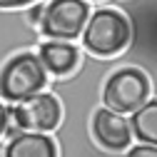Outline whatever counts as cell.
<instances>
[{
	"mask_svg": "<svg viewBox=\"0 0 157 157\" xmlns=\"http://www.w3.org/2000/svg\"><path fill=\"white\" fill-rule=\"evenodd\" d=\"M43 10H45V3H33V5H28V20H30V25L37 30V25H40V20H43Z\"/></svg>",
	"mask_w": 157,
	"mask_h": 157,
	"instance_id": "obj_10",
	"label": "cell"
},
{
	"mask_svg": "<svg viewBox=\"0 0 157 157\" xmlns=\"http://www.w3.org/2000/svg\"><path fill=\"white\" fill-rule=\"evenodd\" d=\"M3 157H57V142L50 132H20L5 142Z\"/></svg>",
	"mask_w": 157,
	"mask_h": 157,
	"instance_id": "obj_8",
	"label": "cell"
},
{
	"mask_svg": "<svg viewBox=\"0 0 157 157\" xmlns=\"http://www.w3.org/2000/svg\"><path fill=\"white\" fill-rule=\"evenodd\" d=\"M8 107L23 132H52L63 120L60 100L52 92H43V90Z\"/></svg>",
	"mask_w": 157,
	"mask_h": 157,
	"instance_id": "obj_5",
	"label": "cell"
},
{
	"mask_svg": "<svg viewBox=\"0 0 157 157\" xmlns=\"http://www.w3.org/2000/svg\"><path fill=\"white\" fill-rule=\"evenodd\" d=\"M130 130L142 145L157 147V97H150L145 105H140L130 115Z\"/></svg>",
	"mask_w": 157,
	"mask_h": 157,
	"instance_id": "obj_9",
	"label": "cell"
},
{
	"mask_svg": "<svg viewBox=\"0 0 157 157\" xmlns=\"http://www.w3.org/2000/svg\"><path fill=\"white\" fill-rule=\"evenodd\" d=\"M150 97H152L150 77L135 65H122L105 77L100 90V105L120 115H132Z\"/></svg>",
	"mask_w": 157,
	"mask_h": 157,
	"instance_id": "obj_3",
	"label": "cell"
},
{
	"mask_svg": "<svg viewBox=\"0 0 157 157\" xmlns=\"http://www.w3.org/2000/svg\"><path fill=\"white\" fill-rule=\"evenodd\" d=\"M50 80L48 70L43 67L37 52L25 50L8 57V63L0 67V100L3 102H23L25 97L45 90Z\"/></svg>",
	"mask_w": 157,
	"mask_h": 157,
	"instance_id": "obj_2",
	"label": "cell"
},
{
	"mask_svg": "<svg viewBox=\"0 0 157 157\" xmlns=\"http://www.w3.org/2000/svg\"><path fill=\"white\" fill-rule=\"evenodd\" d=\"M90 130H92L95 142L112 152H125L127 145L132 142V130H130V122L125 120V115L107 107H97L92 112Z\"/></svg>",
	"mask_w": 157,
	"mask_h": 157,
	"instance_id": "obj_6",
	"label": "cell"
},
{
	"mask_svg": "<svg viewBox=\"0 0 157 157\" xmlns=\"http://www.w3.org/2000/svg\"><path fill=\"white\" fill-rule=\"evenodd\" d=\"M80 37H82L85 52L95 57H115L127 50L132 40V28L122 10L107 5V8H97L90 13Z\"/></svg>",
	"mask_w": 157,
	"mask_h": 157,
	"instance_id": "obj_1",
	"label": "cell"
},
{
	"mask_svg": "<svg viewBox=\"0 0 157 157\" xmlns=\"http://www.w3.org/2000/svg\"><path fill=\"white\" fill-rule=\"evenodd\" d=\"M37 57L50 77H65L80 63V48L70 40H43L37 45Z\"/></svg>",
	"mask_w": 157,
	"mask_h": 157,
	"instance_id": "obj_7",
	"label": "cell"
},
{
	"mask_svg": "<svg viewBox=\"0 0 157 157\" xmlns=\"http://www.w3.org/2000/svg\"><path fill=\"white\" fill-rule=\"evenodd\" d=\"M37 3V0H0V10H17V8H28Z\"/></svg>",
	"mask_w": 157,
	"mask_h": 157,
	"instance_id": "obj_12",
	"label": "cell"
},
{
	"mask_svg": "<svg viewBox=\"0 0 157 157\" xmlns=\"http://www.w3.org/2000/svg\"><path fill=\"white\" fill-rule=\"evenodd\" d=\"M125 157H157V147L155 145H135L127 150Z\"/></svg>",
	"mask_w": 157,
	"mask_h": 157,
	"instance_id": "obj_11",
	"label": "cell"
},
{
	"mask_svg": "<svg viewBox=\"0 0 157 157\" xmlns=\"http://www.w3.org/2000/svg\"><path fill=\"white\" fill-rule=\"evenodd\" d=\"M90 17L87 0H48L37 33L48 40H75L80 37Z\"/></svg>",
	"mask_w": 157,
	"mask_h": 157,
	"instance_id": "obj_4",
	"label": "cell"
},
{
	"mask_svg": "<svg viewBox=\"0 0 157 157\" xmlns=\"http://www.w3.org/2000/svg\"><path fill=\"white\" fill-rule=\"evenodd\" d=\"M5 117H8V105L0 100V137H3V130H5Z\"/></svg>",
	"mask_w": 157,
	"mask_h": 157,
	"instance_id": "obj_13",
	"label": "cell"
},
{
	"mask_svg": "<svg viewBox=\"0 0 157 157\" xmlns=\"http://www.w3.org/2000/svg\"><path fill=\"white\" fill-rule=\"evenodd\" d=\"M57 157H90V155H82V152H60Z\"/></svg>",
	"mask_w": 157,
	"mask_h": 157,
	"instance_id": "obj_14",
	"label": "cell"
}]
</instances>
